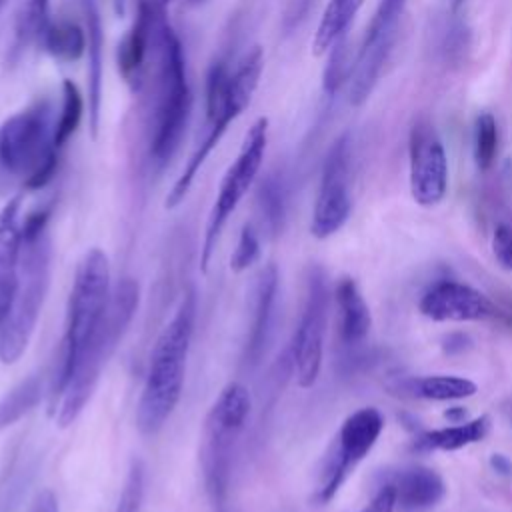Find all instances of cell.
Here are the masks:
<instances>
[{"label":"cell","instance_id":"1","mask_svg":"<svg viewBox=\"0 0 512 512\" xmlns=\"http://www.w3.org/2000/svg\"><path fill=\"white\" fill-rule=\"evenodd\" d=\"M194 320L196 292L188 290L150 352L144 386L136 404V428L144 436H154L164 428L182 396Z\"/></svg>","mask_w":512,"mask_h":512},{"label":"cell","instance_id":"2","mask_svg":"<svg viewBox=\"0 0 512 512\" xmlns=\"http://www.w3.org/2000/svg\"><path fill=\"white\" fill-rule=\"evenodd\" d=\"M48 210H36L22 222V254L18 266V284L0 328V360L14 364L26 352L30 338L50 286L52 244L46 230Z\"/></svg>","mask_w":512,"mask_h":512},{"label":"cell","instance_id":"3","mask_svg":"<svg viewBox=\"0 0 512 512\" xmlns=\"http://www.w3.org/2000/svg\"><path fill=\"white\" fill-rule=\"evenodd\" d=\"M110 264L100 248H90L78 262L64 322L58 362L48 384V412L54 416L78 356L98 328L110 300Z\"/></svg>","mask_w":512,"mask_h":512},{"label":"cell","instance_id":"4","mask_svg":"<svg viewBox=\"0 0 512 512\" xmlns=\"http://www.w3.org/2000/svg\"><path fill=\"white\" fill-rule=\"evenodd\" d=\"M140 302V288L134 278H122L110 294L106 312L90 336L88 344L84 346L74 372L64 388V394L56 406L54 418L58 426H70L84 406L88 404L94 388L98 386L102 368L106 366L108 358L116 350L118 342L122 340L126 328L130 326Z\"/></svg>","mask_w":512,"mask_h":512},{"label":"cell","instance_id":"5","mask_svg":"<svg viewBox=\"0 0 512 512\" xmlns=\"http://www.w3.org/2000/svg\"><path fill=\"white\" fill-rule=\"evenodd\" d=\"M54 126L48 100L28 104L0 124V164L20 176L28 190L46 186L56 172L60 150L54 144Z\"/></svg>","mask_w":512,"mask_h":512},{"label":"cell","instance_id":"6","mask_svg":"<svg viewBox=\"0 0 512 512\" xmlns=\"http://www.w3.org/2000/svg\"><path fill=\"white\" fill-rule=\"evenodd\" d=\"M156 104L152 118V138H150V154L162 166L166 164L184 138L192 94L186 78L184 52L180 40L172 32L170 24L164 22L158 32L156 42Z\"/></svg>","mask_w":512,"mask_h":512},{"label":"cell","instance_id":"7","mask_svg":"<svg viewBox=\"0 0 512 512\" xmlns=\"http://www.w3.org/2000/svg\"><path fill=\"white\" fill-rule=\"evenodd\" d=\"M250 408L252 398L248 388L240 382H228L204 418L200 468L206 492L218 506L228 490L232 452L246 426Z\"/></svg>","mask_w":512,"mask_h":512},{"label":"cell","instance_id":"8","mask_svg":"<svg viewBox=\"0 0 512 512\" xmlns=\"http://www.w3.org/2000/svg\"><path fill=\"white\" fill-rule=\"evenodd\" d=\"M264 70V54L260 46H252L236 64V68L230 72V84H228V94H226V102L224 106L206 118L208 126H206V134L202 136L200 144L194 148L192 156L188 158L182 174L178 176V180L174 182L172 190L166 196V208H176L184 196L188 194L198 170L202 168V164L206 162V158L210 156V152L218 146V142L222 140V136L226 134L230 122H234L244 108L250 104L260 76Z\"/></svg>","mask_w":512,"mask_h":512},{"label":"cell","instance_id":"9","mask_svg":"<svg viewBox=\"0 0 512 512\" xmlns=\"http://www.w3.org/2000/svg\"><path fill=\"white\" fill-rule=\"evenodd\" d=\"M266 142H268V118L262 116L248 128L244 142L240 146V152L234 158V162L228 166L220 182L212 210L208 214L204 238L200 246V270L204 274L208 272L210 258L214 254V248L218 244V238L228 218L238 208V204L242 202V198L246 196V192L250 190V186L254 184L260 172L264 152H266Z\"/></svg>","mask_w":512,"mask_h":512},{"label":"cell","instance_id":"10","mask_svg":"<svg viewBox=\"0 0 512 512\" xmlns=\"http://www.w3.org/2000/svg\"><path fill=\"white\" fill-rule=\"evenodd\" d=\"M384 428V416L374 406H364L352 412L340 426L336 444L324 462L312 500L316 504H328L352 470L364 460V456L376 444Z\"/></svg>","mask_w":512,"mask_h":512},{"label":"cell","instance_id":"11","mask_svg":"<svg viewBox=\"0 0 512 512\" xmlns=\"http://www.w3.org/2000/svg\"><path fill=\"white\" fill-rule=\"evenodd\" d=\"M330 308V290L326 274L322 268H310L306 280V296L302 304V314L298 328L292 338V366L296 372V382L302 388L314 386L322 368L324 356V336L328 324Z\"/></svg>","mask_w":512,"mask_h":512},{"label":"cell","instance_id":"12","mask_svg":"<svg viewBox=\"0 0 512 512\" xmlns=\"http://www.w3.org/2000/svg\"><path fill=\"white\" fill-rule=\"evenodd\" d=\"M408 0H380L354 60L350 72L348 100L352 106H362L372 94L384 62L394 46L400 18Z\"/></svg>","mask_w":512,"mask_h":512},{"label":"cell","instance_id":"13","mask_svg":"<svg viewBox=\"0 0 512 512\" xmlns=\"http://www.w3.org/2000/svg\"><path fill=\"white\" fill-rule=\"evenodd\" d=\"M348 178H350V134H342L332 144L324 160L322 180H320L312 222H310L312 236L320 240L328 238L346 224L352 208Z\"/></svg>","mask_w":512,"mask_h":512},{"label":"cell","instance_id":"14","mask_svg":"<svg viewBox=\"0 0 512 512\" xmlns=\"http://www.w3.org/2000/svg\"><path fill=\"white\" fill-rule=\"evenodd\" d=\"M410 192L416 204L436 206L448 190V160L444 144L428 118H420L410 128Z\"/></svg>","mask_w":512,"mask_h":512},{"label":"cell","instance_id":"15","mask_svg":"<svg viewBox=\"0 0 512 512\" xmlns=\"http://www.w3.org/2000/svg\"><path fill=\"white\" fill-rule=\"evenodd\" d=\"M418 308L434 322H480L498 314L486 294L456 280L434 282L422 294Z\"/></svg>","mask_w":512,"mask_h":512},{"label":"cell","instance_id":"16","mask_svg":"<svg viewBox=\"0 0 512 512\" xmlns=\"http://www.w3.org/2000/svg\"><path fill=\"white\" fill-rule=\"evenodd\" d=\"M164 12L166 10L154 6L150 0H140L134 24L118 44V70L124 82H128L134 90L140 88L148 54L152 48H156L158 30L166 20Z\"/></svg>","mask_w":512,"mask_h":512},{"label":"cell","instance_id":"17","mask_svg":"<svg viewBox=\"0 0 512 512\" xmlns=\"http://www.w3.org/2000/svg\"><path fill=\"white\" fill-rule=\"evenodd\" d=\"M22 196H12L0 210V328L8 316L18 284L22 254Z\"/></svg>","mask_w":512,"mask_h":512},{"label":"cell","instance_id":"18","mask_svg":"<svg viewBox=\"0 0 512 512\" xmlns=\"http://www.w3.org/2000/svg\"><path fill=\"white\" fill-rule=\"evenodd\" d=\"M390 486L396 494V508L402 512H428L446 494L442 476L426 466L402 468Z\"/></svg>","mask_w":512,"mask_h":512},{"label":"cell","instance_id":"19","mask_svg":"<svg viewBox=\"0 0 512 512\" xmlns=\"http://www.w3.org/2000/svg\"><path fill=\"white\" fill-rule=\"evenodd\" d=\"M278 294V270L274 264H268L256 278L254 286V302H252V318L246 340V360L256 364L262 356V350L268 340V330L272 324L274 304Z\"/></svg>","mask_w":512,"mask_h":512},{"label":"cell","instance_id":"20","mask_svg":"<svg viewBox=\"0 0 512 512\" xmlns=\"http://www.w3.org/2000/svg\"><path fill=\"white\" fill-rule=\"evenodd\" d=\"M334 302L338 310V336L346 346L364 342L370 332L372 316L368 304L352 278H340L334 286Z\"/></svg>","mask_w":512,"mask_h":512},{"label":"cell","instance_id":"21","mask_svg":"<svg viewBox=\"0 0 512 512\" xmlns=\"http://www.w3.org/2000/svg\"><path fill=\"white\" fill-rule=\"evenodd\" d=\"M86 16V54H88V112L90 132L98 134V116L102 100V64H104V28L98 6L94 0H82Z\"/></svg>","mask_w":512,"mask_h":512},{"label":"cell","instance_id":"22","mask_svg":"<svg viewBox=\"0 0 512 512\" xmlns=\"http://www.w3.org/2000/svg\"><path fill=\"white\" fill-rule=\"evenodd\" d=\"M490 428V418L486 414L466 420V422H458L454 426H446V428H438V430H426L422 434H418L412 442V450L414 452H434V450H460L466 448L470 444L480 442Z\"/></svg>","mask_w":512,"mask_h":512},{"label":"cell","instance_id":"23","mask_svg":"<svg viewBox=\"0 0 512 512\" xmlns=\"http://www.w3.org/2000/svg\"><path fill=\"white\" fill-rule=\"evenodd\" d=\"M402 390L410 392L414 398H424L434 402H454V400H464L474 396L478 386L464 376L430 374V376L404 380Z\"/></svg>","mask_w":512,"mask_h":512},{"label":"cell","instance_id":"24","mask_svg":"<svg viewBox=\"0 0 512 512\" xmlns=\"http://www.w3.org/2000/svg\"><path fill=\"white\" fill-rule=\"evenodd\" d=\"M362 4L364 0H328L312 40V52L316 56L328 52L342 36H346V30Z\"/></svg>","mask_w":512,"mask_h":512},{"label":"cell","instance_id":"25","mask_svg":"<svg viewBox=\"0 0 512 512\" xmlns=\"http://www.w3.org/2000/svg\"><path fill=\"white\" fill-rule=\"evenodd\" d=\"M40 42L44 50L60 62L80 60L86 54V46H88L86 30H82L78 24L70 20H56V22L50 20Z\"/></svg>","mask_w":512,"mask_h":512},{"label":"cell","instance_id":"26","mask_svg":"<svg viewBox=\"0 0 512 512\" xmlns=\"http://www.w3.org/2000/svg\"><path fill=\"white\" fill-rule=\"evenodd\" d=\"M44 394L42 378L38 374H30L20 380L10 392L0 398V432L14 426L22 416L34 410Z\"/></svg>","mask_w":512,"mask_h":512},{"label":"cell","instance_id":"27","mask_svg":"<svg viewBox=\"0 0 512 512\" xmlns=\"http://www.w3.org/2000/svg\"><path fill=\"white\" fill-rule=\"evenodd\" d=\"M82 114H84V98L78 86L66 78L62 82V108L54 126V144L58 150H62L64 144L78 130Z\"/></svg>","mask_w":512,"mask_h":512},{"label":"cell","instance_id":"28","mask_svg":"<svg viewBox=\"0 0 512 512\" xmlns=\"http://www.w3.org/2000/svg\"><path fill=\"white\" fill-rule=\"evenodd\" d=\"M50 24V0H28L16 26V42L24 48L32 40H42Z\"/></svg>","mask_w":512,"mask_h":512},{"label":"cell","instance_id":"29","mask_svg":"<svg viewBox=\"0 0 512 512\" xmlns=\"http://www.w3.org/2000/svg\"><path fill=\"white\" fill-rule=\"evenodd\" d=\"M498 152V126L490 112H482L474 122V160L480 170H488Z\"/></svg>","mask_w":512,"mask_h":512},{"label":"cell","instance_id":"30","mask_svg":"<svg viewBox=\"0 0 512 512\" xmlns=\"http://www.w3.org/2000/svg\"><path fill=\"white\" fill-rule=\"evenodd\" d=\"M144 480H146L144 462L140 458H132L114 512H140V506L144 500Z\"/></svg>","mask_w":512,"mask_h":512},{"label":"cell","instance_id":"31","mask_svg":"<svg viewBox=\"0 0 512 512\" xmlns=\"http://www.w3.org/2000/svg\"><path fill=\"white\" fill-rule=\"evenodd\" d=\"M354 62L350 60L348 52V42L346 36H342L332 48H330V58L324 70V92L334 94L338 88L350 78Z\"/></svg>","mask_w":512,"mask_h":512},{"label":"cell","instance_id":"32","mask_svg":"<svg viewBox=\"0 0 512 512\" xmlns=\"http://www.w3.org/2000/svg\"><path fill=\"white\" fill-rule=\"evenodd\" d=\"M260 208L262 218L272 234H278L284 224V192L276 178H268L260 188Z\"/></svg>","mask_w":512,"mask_h":512},{"label":"cell","instance_id":"33","mask_svg":"<svg viewBox=\"0 0 512 512\" xmlns=\"http://www.w3.org/2000/svg\"><path fill=\"white\" fill-rule=\"evenodd\" d=\"M260 256V240L256 230L250 224H244L236 242V248L230 256V270L244 272L248 270Z\"/></svg>","mask_w":512,"mask_h":512},{"label":"cell","instance_id":"34","mask_svg":"<svg viewBox=\"0 0 512 512\" xmlns=\"http://www.w3.org/2000/svg\"><path fill=\"white\" fill-rule=\"evenodd\" d=\"M492 254L502 268L512 270V226L508 224L496 226L492 234Z\"/></svg>","mask_w":512,"mask_h":512},{"label":"cell","instance_id":"35","mask_svg":"<svg viewBox=\"0 0 512 512\" xmlns=\"http://www.w3.org/2000/svg\"><path fill=\"white\" fill-rule=\"evenodd\" d=\"M396 510V494L390 484L382 486L374 498L360 512H394Z\"/></svg>","mask_w":512,"mask_h":512},{"label":"cell","instance_id":"36","mask_svg":"<svg viewBox=\"0 0 512 512\" xmlns=\"http://www.w3.org/2000/svg\"><path fill=\"white\" fill-rule=\"evenodd\" d=\"M26 512H60L56 494H54L50 488L40 490V492L32 498V502H30V506H28Z\"/></svg>","mask_w":512,"mask_h":512},{"label":"cell","instance_id":"37","mask_svg":"<svg viewBox=\"0 0 512 512\" xmlns=\"http://www.w3.org/2000/svg\"><path fill=\"white\" fill-rule=\"evenodd\" d=\"M312 2H314V0H292L290 8H288V12H286V22H284L286 28L298 24V20L308 12V8H310Z\"/></svg>","mask_w":512,"mask_h":512},{"label":"cell","instance_id":"38","mask_svg":"<svg viewBox=\"0 0 512 512\" xmlns=\"http://www.w3.org/2000/svg\"><path fill=\"white\" fill-rule=\"evenodd\" d=\"M490 466L502 476H512V462L502 454H492L490 456Z\"/></svg>","mask_w":512,"mask_h":512},{"label":"cell","instance_id":"39","mask_svg":"<svg viewBox=\"0 0 512 512\" xmlns=\"http://www.w3.org/2000/svg\"><path fill=\"white\" fill-rule=\"evenodd\" d=\"M444 416L448 418V420H452L454 424H458V422H464V416H466V412H464V408H448L446 412H444Z\"/></svg>","mask_w":512,"mask_h":512},{"label":"cell","instance_id":"40","mask_svg":"<svg viewBox=\"0 0 512 512\" xmlns=\"http://www.w3.org/2000/svg\"><path fill=\"white\" fill-rule=\"evenodd\" d=\"M154 6H158V8H162V10H166V6L172 2V0H150Z\"/></svg>","mask_w":512,"mask_h":512},{"label":"cell","instance_id":"41","mask_svg":"<svg viewBox=\"0 0 512 512\" xmlns=\"http://www.w3.org/2000/svg\"><path fill=\"white\" fill-rule=\"evenodd\" d=\"M466 0H452V12H458Z\"/></svg>","mask_w":512,"mask_h":512},{"label":"cell","instance_id":"42","mask_svg":"<svg viewBox=\"0 0 512 512\" xmlns=\"http://www.w3.org/2000/svg\"><path fill=\"white\" fill-rule=\"evenodd\" d=\"M202 2H206V0H188V4H192V6H200Z\"/></svg>","mask_w":512,"mask_h":512},{"label":"cell","instance_id":"43","mask_svg":"<svg viewBox=\"0 0 512 512\" xmlns=\"http://www.w3.org/2000/svg\"><path fill=\"white\" fill-rule=\"evenodd\" d=\"M6 2H8V0H0V12H2V8L6 6Z\"/></svg>","mask_w":512,"mask_h":512}]
</instances>
